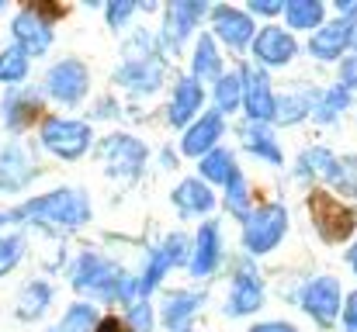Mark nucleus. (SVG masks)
Masks as SVG:
<instances>
[{
    "label": "nucleus",
    "instance_id": "nucleus-5",
    "mask_svg": "<svg viewBox=\"0 0 357 332\" xmlns=\"http://www.w3.org/2000/svg\"><path fill=\"white\" fill-rule=\"evenodd\" d=\"M45 305H49V287L35 284V287H28V291H24V301H21L17 315H21V319H38Z\"/></svg>",
    "mask_w": 357,
    "mask_h": 332
},
{
    "label": "nucleus",
    "instance_id": "nucleus-2",
    "mask_svg": "<svg viewBox=\"0 0 357 332\" xmlns=\"http://www.w3.org/2000/svg\"><path fill=\"white\" fill-rule=\"evenodd\" d=\"M87 125H77V121H45V145L52 152H59L63 159H77L84 149H87Z\"/></svg>",
    "mask_w": 357,
    "mask_h": 332
},
{
    "label": "nucleus",
    "instance_id": "nucleus-6",
    "mask_svg": "<svg viewBox=\"0 0 357 332\" xmlns=\"http://www.w3.org/2000/svg\"><path fill=\"white\" fill-rule=\"evenodd\" d=\"M24 70H28V59H24L21 49H7L0 56V80H21Z\"/></svg>",
    "mask_w": 357,
    "mask_h": 332
},
{
    "label": "nucleus",
    "instance_id": "nucleus-9",
    "mask_svg": "<svg viewBox=\"0 0 357 332\" xmlns=\"http://www.w3.org/2000/svg\"><path fill=\"white\" fill-rule=\"evenodd\" d=\"M21 256V242L17 239H0V274H7Z\"/></svg>",
    "mask_w": 357,
    "mask_h": 332
},
{
    "label": "nucleus",
    "instance_id": "nucleus-1",
    "mask_svg": "<svg viewBox=\"0 0 357 332\" xmlns=\"http://www.w3.org/2000/svg\"><path fill=\"white\" fill-rule=\"evenodd\" d=\"M309 208H312V219H316L319 232H323L326 239L340 242V239H347V235L354 232V212H351V208H344L333 194L316 191V194L309 198Z\"/></svg>",
    "mask_w": 357,
    "mask_h": 332
},
{
    "label": "nucleus",
    "instance_id": "nucleus-4",
    "mask_svg": "<svg viewBox=\"0 0 357 332\" xmlns=\"http://www.w3.org/2000/svg\"><path fill=\"white\" fill-rule=\"evenodd\" d=\"M14 35H17L24 56H38V52H45L49 42H52V28H49V21L35 17L31 10L17 14V21H14Z\"/></svg>",
    "mask_w": 357,
    "mask_h": 332
},
{
    "label": "nucleus",
    "instance_id": "nucleus-3",
    "mask_svg": "<svg viewBox=\"0 0 357 332\" xmlns=\"http://www.w3.org/2000/svg\"><path fill=\"white\" fill-rule=\"evenodd\" d=\"M45 87H49L52 97L73 104V101H80L84 90H87V70H84L80 63H73V59H70V63H59V66L45 77Z\"/></svg>",
    "mask_w": 357,
    "mask_h": 332
},
{
    "label": "nucleus",
    "instance_id": "nucleus-10",
    "mask_svg": "<svg viewBox=\"0 0 357 332\" xmlns=\"http://www.w3.org/2000/svg\"><path fill=\"white\" fill-rule=\"evenodd\" d=\"M94 332H132L125 322H121L119 315H108V319H101V322H94Z\"/></svg>",
    "mask_w": 357,
    "mask_h": 332
},
{
    "label": "nucleus",
    "instance_id": "nucleus-8",
    "mask_svg": "<svg viewBox=\"0 0 357 332\" xmlns=\"http://www.w3.org/2000/svg\"><path fill=\"white\" fill-rule=\"evenodd\" d=\"M38 114H42V108H38L35 101H17V104H10V114H7V118H10L14 128H28Z\"/></svg>",
    "mask_w": 357,
    "mask_h": 332
},
{
    "label": "nucleus",
    "instance_id": "nucleus-7",
    "mask_svg": "<svg viewBox=\"0 0 357 332\" xmlns=\"http://www.w3.org/2000/svg\"><path fill=\"white\" fill-rule=\"evenodd\" d=\"M91 329H94V312H91L87 305H80V308H73V312L66 315V322L56 332H91Z\"/></svg>",
    "mask_w": 357,
    "mask_h": 332
}]
</instances>
